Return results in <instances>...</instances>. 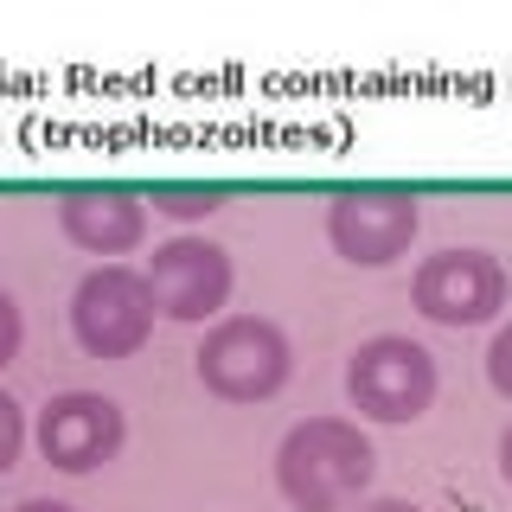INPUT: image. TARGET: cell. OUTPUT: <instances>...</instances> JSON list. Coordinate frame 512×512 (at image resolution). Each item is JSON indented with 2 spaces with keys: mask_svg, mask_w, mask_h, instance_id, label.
Here are the masks:
<instances>
[{
  "mask_svg": "<svg viewBox=\"0 0 512 512\" xmlns=\"http://www.w3.org/2000/svg\"><path fill=\"white\" fill-rule=\"evenodd\" d=\"M20 448H26V416H20V404H13L7 391H0V474L20 461Z\"/></svg>",
  "mask_w": 512,
  "mask_h": 512,
  "instance_id": "8fae6325",
  "label": "cell"
},
{
  "mask_svg": "<svg viewBox=\"0 0 512 512\" xmlns=\"http://www.w3.org/2000/svg\"><path fill=\"white\" fill-rule=\"evenodd\" d=\"M372 442L346 416H308L276 448V487L295 512H340L372 487Z\"/></svg>",
  "mask_w": 512,
  "mask_h": 512,
  "instance_id": "6da1fadb",
  "label": "cell"
},
{
  "mask_svg": "<svg viewBox=\"0 0 512 512\" xmlns=\"http://www.w3.org/2000/svg\"><path fill=\"white\" fill-rule=\"evenodd\" d=\"M154 295H148V276L141 269H122V263H103L77 282L71 295V333L90 359H135L154 333Z\"/></svg>",
  "mask_w": 512,
  "mask_h": 512,
  "instance_id": "5b68a950",
  "label": "cell"
},
{
  "mask_svg": "<svg viewBox=\"0 0 512 512\" xmlns=\"http://www.w3.org/2000/svg\"><path fill=\"white\" fill-rule=\"evenodd\" d=\"M352 512H423V506H416V500H359Z\"/></svg>",
  "mask_w": 512,
  "mask_h": 512,
  "instance_id": "5bb4252c",
  "label": "cell"
},
{
  "mask_svg": "<svg viewBox=\"0 0 512 512\" xmlns=\"http://www.w3.org/2000/svg\"><path fill=\"white\" fill-rule=\"evenodd\" d=\"M122 404L103 391H58L52 404L39 410V455L52 461L58 474H96L122 455Z\"/></svg>",
  "mask_w": 512,
  "mask_h": 512,
  "instance_id": "52a82bcc",
  "label": "cell"
},
{
  "mask_svg": "<svg viewBox=\"0 0 512 512\" xmlns=\"http://www.w3.org/2000/svg\"><path fill=\"white\" fill-rule=\"evenodd\" d=\"M58 224L90 256H128L148 237V192L116 180H77L58 192Z\"/></svg>",
  "mask_w": 512,
  "mask_h": 512,
  "instance_id": "9c48e42d",
  "label": "cell"
},
{
  "mask_svg": "<svg viewBox=\"0 0 512 512\" xmlns=\"http://www.w3.org/2000/svg\"><path fill=\"white\" fill-rule=\"evenodd\" d=\"M416 192L397 186V180H359V186H340L327 205V244L359 269H384L397 263L410 244H416Z\"/></svg>",
  "mask_w": 512,
  "mask_h": 512,
  "instance_id": "3957f363",
  "label": "cell"
},
{
  "mask_svg": "<svg viewBox=\"0 0 512 512\" xmlns=\"http://www.w3.org/2000/svg\"><path fill=\"white\" fill-rule=\"evenodd\" d=\"M346 397L372 423H416L436 404V359L404 333H378L346 359Z\"/></svg>",
  "mask_w": 512,
  "mask_h": 512,
  "instance_id": "277c9868",
  "label": "cell"
},
{
  "mask_svg": "<svg viewBox=\"0 0 512 512\" xmlns=\"http://www.w3.org/2000/svg\"><path fill=\"white\" fill-rule=\"evenodd\" d=\"M500 474H506V487H512V423H506V436H500Z\"/></svg>",
  "mask_w": 512,
  "mask_h": 512,
  "instance_id": "2e32d148",
  "label": "cell"
},
{
  "mask_svg": "<svg viewBox=\"0 0 512 512\" xmlns=\"http://www.w3.org/2000/svg\"><path fill=\"white\" fill-rule=\"evenodd\" d=\"M148 295L167 320H212L231 301V256L205 237H173L148 256Z\"/></svg>",
  "mask_w": 512,
  "mask_h": 512,
  "instance_id": "ba28073f",
  "label": "cell"
},
{
  "mask_svg": "<svg viewBox=\"0 0 512 512\" xmlns=\"http://www.w3.org/2000/svg\"><path fill=\"white\" fill-rule=\"evenodd\" d=\"M224 199H231V186H218V180H154L148 186V205L167 218H212Z\"/></svg>",
  "mask_w": 512,
  "mask_h": 512,
  "instance_id": "30bf717a",
  "label": "cell"
},
{
  "mask_svg": "<svg viewBox=\"0 0 512 512\" xmlns=\"http://www.w3.org/2000/svg\"><path fill=\"white\" fill-rule=\"evenodd\" d=\"M410 301L436 327H480L506 308V269L487 250H436L416 269Z\"/></svg>",
  "mask_w": 512,
  "mask_h": 512,
  "instance_id": "8992f818",
  "label": "cell"
},
{
  "mask_svg": "<svg viewBox=\"0 0 512 512\" xmlns=\"http://www.w3.org/2000/svg\"><path fill=\"white\" fill-rule=\"evenodd\" d=\"M13 512H77V506H64V500H20Z\"/></svg>",
  "mask_w": 512,
  "mask_h": 512,
  "instance_id": "9a60e30c",
  "label": "cell"
},
{
  "mask_svg": "<svg viewBox=\"0 0 512 512\" xmlns=\"http://www.w3.org/2000/svg\"><path fill=\"white\" fill-rule=\"evenodd\" d=\"M487 384L512 404V327L493 333V346H487Z\"/></svg>",
  "mask_w": 512,
  "mask_h": 512,
  "instance_id": "7c38bea8",
  "label": "cell"
},
{
  "mask_svg": "<svg viewBox=\"0 0 512 512\" xmlns=\"http://www.w3.org/2000/svg\"><path fill=\"white\" fill-rule=\"evenodd\" d=\"M288 340L263 314H231L199 346V384L224 404H269L288 384Z\"/></svg>",
  "mask_w": 512,
  "mask_h": 512,
  "instance_id": "7a4b0ae2",
  "label": "cell"
},
{
  "mask_svg": "<svg viewBox=\"0 0 512 512\" xmlns=\"http://www.w3.org/2000/svg\"><path fill=\"white\" fill-rule=\"evenodd\" d=\"M20 340H26V320H20V301L0 288V365L20 359Z\"/></svg>",
  "mask_w": 512,
  "mask_h": 512,
  "instance_id": "4fadbf2b",
  "label": "cell"
}]
</instances>
